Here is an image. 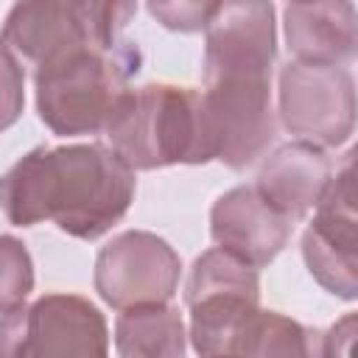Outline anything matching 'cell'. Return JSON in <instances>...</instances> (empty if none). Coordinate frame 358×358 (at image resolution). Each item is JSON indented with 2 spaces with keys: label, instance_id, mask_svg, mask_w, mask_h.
<instances>
[{
  "label": "cell",
  "instance_id": "20",
  "mask_svg": "<svg viewBox=\"0 0 358 358\" xmlns=\"http://www.w3.org/2000/svg\"><path fill=\"white\" fill-rule=\"evenodd\" d=\"M25 92H22V67L20 62L0 45V131L14 126L22 115Z\"/></svg>",
  "mask_w": 358,
  "mask_h": 358
},
{
  "label": "cell",
  "instance_id": "2",
  "mask_svg": "<svg viewBox=\"0 0 358 358\" xmlns=\"http://www.w3.org/2000/svg\"><path fill=\"white\" fill-rule=\"evenodd\" d=\"M103 134L109 148L131 171L210 162L201 115V92L176 84H145L126 90L115 103Z\"/></svg>",
  "mask_w": 358,
  "mask_h": 358
},
{
  "label": "cell",
  "instance_id": "14",
  "mask_svg": "<svg viewBox=\"0 0 358 358\" xmlns=\"http://www.w3.org/2000/svg\"><path fill=\"white\" fill-rule=\"evenodd\" d=\"M285 42L302 62H352L358 42L352 0H288Z\"/></svg>",
  "mask_w": 358,
  "mask_h": 358
},
{
  "label": "cell",
  "instance_id": "19",
  "mask_svg": "<svg viewBox=\"0 0 358 358\" xmlns=\"http://www.w3.org/2000/svg\"><path fill=\"white\" fill-rule=\"evenodd\" d=\"M145 3L151 17L162 28L193 34V31H204L221 0H145Z\"/></svg>",
  "mask_w": 358,
  "mask_h": 358
},
{
  "label": "cell",
  "instance_id": "1",
  "mask_svg": "<svg viewBox=\"0 0 358 358\" xmlns=\"http://www.w3.org/2000/svg\"><path fill=\"white\" fill-rule=\"evenodd\" d=\"M134 199V171L106 145H39L0 176V210L14 227L56 221L73 238L109 232Z\"/></svg>",
  "mask_w": 358,
  "mask_h": 358
},
{
  "label": "cell",
  "instance_id": "5",
  "mask_svg": "<svg viewBox=\"0 0 358 358\" xmlns=\"http://www.w3.org/2000/svg\"><path fill=\"white\" fill-rule=\"evenodd\" d=\"M109 333L101 310L73 294H48L0 319V358L106 355Z\"/></svg>",
  "mask_w": 358,
  "mask_h": 358
},
{
  "label": "cell",
  "instance_id": "7",
  "mask_svg": "<svg viewBox=\"0 0 358 358\" xmlns=\"http://www.w3.org/2000/svg\"><path fill=\"white\" fill-rule=\"evenodd\" d=\"M201 115L210 157L232 171H243L266 154L277 134L271 109V78H215L204 81Z\"/></svg>",
  "mask_w": 358,
  "mask_h": 358
},
{
  "label": "cell",
  "instance_id": "10",
  "mask_svg": "<svg viewBox=\"0 0 358 358\" xmlns=\"http://www.w3.org/2000/svg\"><path fill=\"white\" fill-rule=\"evenodd\" d=\"M277 22L271 0H221L204 25V81L271 78Z\"/></svg>",
  "mask_w": 358,
  "mask_h": 358
},
{
  "label": "cell",
  "instance_id": "9",
  "mask_svg": "<svg viewBox=\"0 0 358 358\" xmlns=\"http://www.w3.org/2000/svg\"><path fill=\"white\" fill-rule=\"evenodd\" d=\"M179 255L154 232L131 229L112 238L95 260V291L115 310L171 302L179 288Z\"/></svg>",
  "mask_w": 358,
  "mask_h": 358
},
{
  "label": "cell",
  "instance_id": "8",
  "mask_svg": "<svg viewBox=\"0 0 358 358\" xmlns=\"http://www.w3.org/2000/svg\"><path fill=\"white\" fill-rule=\"evenodd\" d=\"M352 151L344 165L330 176L322 199L316 201V215L302 235V257L313 280L341 296L355 299L358 294V215H355V168Z\"/></svg>",
  "mask_w": 358,
  "mask_h": 358
},
{
  "label": "cell",
  "instance_id": "13",
  "mask_svg": "<svg viewBox=\"0 0 358 358\" xmlns=\"http://www.w3.org/2000/svg\"><path fill=\"white\" fill-rule=\"evenodd\" d=\"M330 159L313 143L296 140L280 145L257 173V193L291 224L302 221L322 199L330 182Z\"/></svg>",
  "mask_w": 358,
  "mask_h": 358
},
{
  "label": "cell",
  "instance_id": "3",
  "mask_svg": "<svg viewBox=\"0 0 358 358\" xmlns=\"http://www.w3.org/2000/svg\"><path fill=\"white\" fill-rule=\"evenodd\" d=\"M137 70L140 50L126 39L115 48L84 45L45 62L34 76L42 123L62 137L103 131Z\"/></svg>",
  "mask_w": 358,
  "mask_h": 358
},
{
  "label": "cell",
  "instance_id": "11",
  "mask_svg": "<svg viewBox=\"0 0 358 358\" xmlns=\"http://www.w3.org/2000/svg\"><path fill=\"white\" fill-rule=\"evenodd\" d=\"M0 45L17 62L36 70L56 56L95 42L84 0H17L3 22Z\"/></svg>",
  "mask_w": 358,
  "mask_h": 358
},
{
  "label": "cell",
  "instance_id": "17",
  "mask_svg": "<svg viewBox=\"0 0 358 358\" xmlns=\"http://www.w3.org/2000/svg\"><path fill=\"white\" fill-rule=\"evenodd\" d=\"M34 291V263L22 241L0 235V313L22 305Z\"/></svg>",
  "mask_w": 358,
  "mask_h": 358
},
{
  "label": "cell",
  "instance_id": "16",
  "mask_svg": "<svg viewBox=\"0 0 358 358\" xmlns=\"http://www.w3.org/2000/svg\"><path fill=\"white\" fill-rule=\"evenodd\" d=\"M316 352L310 330L277 310H255L249 319L238 355H310Z\"/></svg>",
  "mask_w": 358,
  "mask_h": 358
},
{
  "label": "cell",
  "instance_id": "15",
  "mask_svg": "<svg viewBox=\"0 0 358 358\" xmlns=\"http://www.w3.org/2000/svg\"><path fill=\"white\" fill-rule=\"evenodd\" d=\"M185 322L168 302L126 308L115 324V347L123 358H176L185 352Z\"/></svg>",
  "mask_w": 358,
  "mask_h": 358
},
{
  "label": "cell",
  "instance_id": "4",
  "mask_svg": "<svg viewBox=\"0 0 358 358\" xmlns=\"http://www.w3.org/2000/svg\"><path fill=\"white\" fill-rule=\"evenodd\" d=\"M190 338L199 355H238L243 330L260 308L257 268L232 252L207 249L185 285Z\"/></svg>",
  "mask_w": 358,
  "mask_h": 358
},
{
  "label": "cell",
  "instance_id": "6",
  "mask_svg": "<svg viewBox=\"0 0 358 358\" xmlns=\"http://www.w3.org/2000/svg\"><path fill=\"white\" fill-rule=\"evenodd\" d=\"M280 120L305 143L338 148L355 129V84L344 64L294 59L280 70Z\"/></svg>",
  "mask_w": 358,
  "mask_h": 358
},
{
  "label": "cell",
  "instance_id": "18",
  "mask_svg": "<svg viewBox=\"0 0 358 358\" xmlns=\"http://www.w3.org/2000/svg\"><path fill=\"white\" fill-rule=\"evenodd\" d=\"M87 20L92 31V42L98 48H115L120 45V34L131 22L137 11V0H84Z\"/></svg>",
  "mask_w": 358,
  "mask_h": 358
},
{
  "label": "cell",
  "instance_id": "12",
  "mask_svg": "<svg viewBox=\"0 0 358 358\" xmlns=\"http://www.w3.org/2000/svg\"><path fill=\"white\" fill-rule=\"evenodd\" d=\"M294 224L274 210L255 185H238L227 190L210 210V235L213 241L260 268L268 266L291 238Z\"/></svg>",
  "mask_w": 358,
  "mask_h": 358
}]
</instances>
